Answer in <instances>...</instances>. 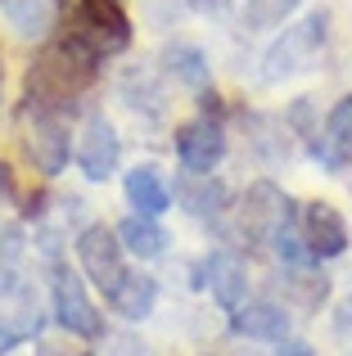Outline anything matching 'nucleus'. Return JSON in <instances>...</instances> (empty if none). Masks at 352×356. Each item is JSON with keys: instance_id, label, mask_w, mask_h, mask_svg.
I'll use <instances>...</instances> for the list:
<instances>
[{"instance_id": "obj_10", "label": "nucleus", "mask_w": 352, "mask_h": 356, "mask_svg": "<svg viewBox=\"0 0 352 356\" xmlns=\"http://www.w3.org/2000/svg\"><path fill=\"white\" fill-rule=\"evenodd\" d=\"M203 284L212 289V298H217L226 312H239V307L248 302V261L230 248L208 252V257H203Z\"/></svg>"}, {"instance_id": "obj_21", "label": "nucleus", "mask_w": 352, "mask_h": 356, "mask_svg": "<svg viewBox=\"0 0 352 356\" xmlns=\"http://www.w3.org/2000/svg\"><path fill=\"white\" fill-rule=\"evenodd\" d=\"M298 5L303 0H244V23H248V32H271V27H280Z\"/></svg>"}, {"instance_id": "obj_17", "label": "nucleus", "mask_w": 352, "mask_h": 356, "mask_svg": "<svg viewBox=\"0 0 352 356\" xmlns=\"http://www.w3.org/2000/svg\"><path fill=\"white\" fill-rule=\"evenodd\" d=\"M163 68H168V77L176 86H190V90H208V77H212V63L208 54L199 50V45L190 41H176L163 50Z\"/></svg>"}, {"instance_id": "obj_9", "label": "nucleus", "mask_w": 352, "mask_h": 356, "mask_svg": "<svg viewBox=\"0 0 352 356\" xmlns=\"http://www.w3.org/2000/svg\"><path fill=\"white\" fill-rule=\"evenodd\" d=\"M289 217V199L275 181H253L244 194V235L253 243H271V235Z\"/></svg>"}, {"instance_id": "obj_12", "label": "nucleus", "mask_w": 352, "mask_h": 356, "mask_svg": "<svg viewBox=\"0 0 352 356\" xmlns=\"http://www.w3.org/2000/svg\"><path fill=\"white\" fill-rule=\"evenodd\" d=\"M298 226H303V239H307V248H312L317 261L348 252V226L330 203H307L303 217H298Z\"/></svg>"}, {"instance_id": "obj_11", "label": "nucleus", "mask_w": 352, "mask_h": 356, "mask_svg": "<svg viewBox=\"0 0 352 356\" xmlns=\"http://www.w3.org/2000/svg\"><path fill=\"white\" fill-rule=\"evenodd\" d=\"M312 158H317L330 176H339L352 163V95H344L326 113V122H321V131H317V145H312Z\"/></svg>"}, {"instance_id": "obj_19", "label": "nucleus", "mask_w": 352, "mask_h": 356, "mask_svg": "<svg viewBox=\"0 0 352 356\" xmlns=\"http://www.w3.org/2000/svg\"><path fill=\"white\" fill-rule=\"evenodd\" d=\"M271 248H275V257H280L285 266H298V270L317 261V257H312V248H307V239H303V226H298V217H294V212L285 217V226L271 235Z\"/></svg>"}, {"instance_id": "obj_6", "label": "nucleus", "mask_w": 352, "mask_h": 356, "mask_svg": "<svg viewBox=\"0 0 352 356\" xmlns=\"http://www.w3.org/2000/svg\"><path fill=\"white\" fill-rule=\"evenodd\" d=\"M221 158H226V127H221V118L199 113L176 131V163L190 176H212L221 167Z\"/></svg>"}, {"instance_id": "obj_16", "label": "nucleus", "mask_w": 352, "mask_h": 356, "mask_svg": "<svg viewBox=\"0 0 352 356\" xmlns=\"http://www.w3.org/2000/svg\"><path fill=\"white\" fill-rule=\"evenodd\" d=\"M118 243H122V252L136 257V261H159L163 252H168V230L154 217H136L131 212V217L118 226Z\"/></svg>"}, {"instance_id": "obj_5", "label": "nucleus", "mask_w": 352, "mask_h": 356, "mask_svg": "<svg viewBox=\"0 0 352 356\" xmlns=\"http://www.w3.org/2000/svg\"><path fill=\"white\" fill-rule=\"evenodd\" d=\"M326 23H330L326 14H307L303 23L285 27V36L271 45V50H266L262 77H266V81H285V77H294L298 68H307L312 54H317L321 41H326Z\"/></svg>"}, {"instance_id": "obj_24", "label": "nucleus", "mask_w": 352, "mask_h": 356, "mask_svg": "<svg viewBox=\"0 0 352 356\" xmlns=\"http://www.w3.org/2000/svg\"><path fill=\"white\" fill-rule=\"evenodd\" d=\"M339 330H352V298L339 307Z\"/></svg>"}, {"instance_id": "obj_8", "label": "nucleus", "mask_w": 352, "mask_h": 356, "mask_svg": "<svg viewBox=\"0 0 352 356\" xmlns=\"http://www.w3.org/2000/svg\"><path fill=\"white\" fill-rule=\"evenodd\" d=\"M72 158H77L86 181H109V176L118 172V163H122V140H118L113 122L90 113L86 127H81V136H77V145H72Z\"/></svg>"}, {"instance_id": "obj_15", "label": "nucleus", "mask_w": 352, "mask_h": 356, "mask_svg": "<svg viewBox=\"0 0 352 356\" xmlns=\"http://www.w3.org/2000/svg\"><path fill=\"white\" fill-rule=\"evenodd\" d=\"M122 194H127V203L136 208V217H154V221H159L163 212L172 208V190H168V181H163V172L154 163L131 167V172L122 176Z\"/></svg>"}, {"instance_id": "obj_7", "label": "nucleus", "mask_w": 352, "mask_h": 356, "mask_svg": "<svg viewBox=\"0 0 352 356\" xmlns=\"http://www.w3.org/2000/svg\"><path fill=\"white\" fill-rule=\"evenodd\" d=\"M77 261H81V270H86V280L95 289H104V293L127 275V252H122V243H118V230L104 226V221H90L77 235Z\"/></svg>"}, {"instance_id": "obj_3", "label": "nucleus", "mask_w": 352, "mask_h": 356, "mask_svg": "<svg viewBox=\"0 0 352 356\" xmlns=\"http://www.w3.org/2000/svg\"><path fill=\"white\" fill-rule=\"evenodd\" d=\"M50 316H54V325H59L63 334H72V339H99V334H104L99 307L90 302L81 275L68 270V266H59V261H54V270H50Z\"/></svg>"}, {"instance_id": "obj_22", "label": "nucleus", "mask_w": 352, "mask_h": 356, "mask_svg": "<svg viewBox=\"0 0 352 356\" xmlns=\"http://www.w3.org/2000/svg\"><path fill=\"white\" fill-rule=\"evenodd\" d=\"M271 356H317V348H312V343H303V339H285V343H275Z\"/></svg>"}, {"instance_id": "obj_18", "label": "nucleus", "mask_w": 352, "mask_h": 356, "mask_svg": "<svg viewBox=\"0 0 352 356\" xmlns=\"http://www.w3.org/2000/svg\"><path fill=\"white\" fill-rule=\"evenodd\" d=\"M176 199H181L185 212H194V217H217V212H226L230 190L221 181H212V176H190V181L176 190Z\"/></svg>"}, {"instance_id": "obj_1", "label": "nucleus", "mask_w": 352, "mask_h": 356, "mask_svg": "<svg viewBox=\"0 0 352 356\" xmlns=\"http://www.w3.org/2000/svg\"><path fill=\"white\" fill-rule=\"evenodd\" d=\"M90 77H95V54H86L81 45H72L63 36L27 72V104H41L59 113L63 104H72V95H81L90 86Z\"/></svg>"}, {"instance_id": "obj_20", "label": "nucleus", "mask_w": 352, "mask_h": 356, "mask_svg": "<svg viewBox=\"0 0 352 356\" xmlns=\"http://www.w3.org/2000/svg\"><path fill=\"white\" fill-rule=\"evenodd\" d=\"M5 14L23 36H41L54 18V0H5Z\"/></svg>"}, {"instance_id": "obj_2", "label": "nucleus", "mask_w": 352, "mask_h": 356, "mask_svg": "<svg viewBox=\"0 0 352 356\" xmlns=\"http://www.w3.org/2000/svg\"><path fill=\"white\" fill-rule=\"evenodd\" d=\"M63 27H68V41L95 59L127 50L131 41V18L122 0H63Z\"/></svg>"}, {"instance_id": "obj_14", "label": "nucleus", "mask_w": 352, "mask_h": 356, "mask_svg": "<svg viewBox=\"0 0 352 356\" xmlns=\"http://www.w3.org/2000/svg\"><path fill=\"white\" fill-rule=\"evenodd\" d=\"M104 302L113 307V316H122V321H131V325L150 321L154 307H159V280L145 275V270H127V275L104 293Z\"/></svg>"}, {"instance_id": "obj_23", "label": "nucleus", "mask_w": 352, "mask_h": 356, "mask_svg": "<svg viewBox=\"0 0 352 356\" xmlns=\"http://www.w3.org/2000/svg\"><path fill=\"white\" fill-rule=\"evenodd\" d=\"M36 356H90V352H77V348H50V343H41Z\"/></svg>"}, {"instance_id": "obj_13", "label": "nucleus", "mask_w": 352, "mask_h": 356, "mask_svg": "<svg viewBox=\"0 0 352 356\" xmlns=\"http://www.w3.org/2000/svg\"><path fill=\"white\" fill-rule=\"evenodd\" d=\"M289 325H294V316L280 302H244L239 312H230V330L253 343H285Z\"/></svg>"}, {"instance_id": "obj_4", "label": "nucleus", "mask_w": 352, "mask_h": 356, "mask_svg": "<svg viewBox=\"0 0 352 356\" xmlns=\"http://www.w3.org/2000/svg\"><path fill=\"white\" fill-rule=\"evenodd\" d=\"M23 145L32 154V163L41 167V176H59L72 158L68 122L54 113V108H41V104L23 108Z\"/></svg>"}]
</instances>
